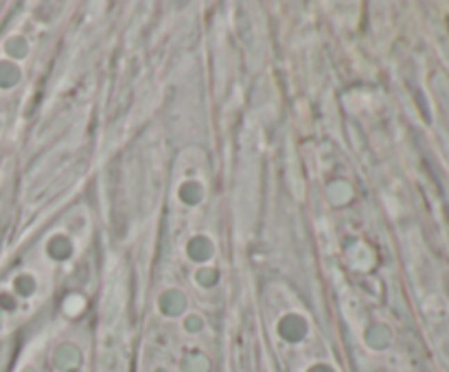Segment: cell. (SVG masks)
<instances>
[{
	"label": "cell",
	"mask_w": 449,
	"mask_h": 372,
	"mask_svg": "<svg viewBox=\"0 0 449 372\" xmlns=\"http://www.w3.org/2000/svg\"><path fill=\"white\" fill-rule=\"evenodd\" d=\"M313 372H318V368H316V370H313ZM327 372H331V370H327Z\"/></svg>",
	"instance_id": "1"
}]
</instances>
